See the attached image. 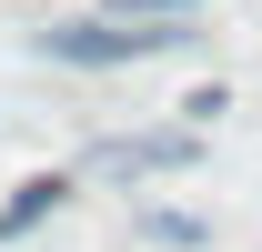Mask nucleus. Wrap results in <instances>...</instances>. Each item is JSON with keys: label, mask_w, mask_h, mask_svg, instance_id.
I'll return each mask as SVG.
<instances>
[{"label": "nucleus", "mask_w": 262, "mask_h": 252, "mask_svg": "<svg viewBox=\"0 0 262 252\" xmlns=\"http://www.w3.org/2000/svg\"><path fill=\"white\" fill-rule=\"evenodd\" d=\"M192 40V20H81V31H40V51L51 61H81V71H111V61H151V51H182Z\"/></svg>", "instance_id": "f257e3e1"}, {"label": "nucleus", "mask_w": 262, "mask_h": 252, "mask_svg": "<svg viewBox=\"0 0 262 252\" xmlns=\"http://www.w3.org/2000/svg\"><path fill=\"white\" fill-rule=\"evenodd\" d=\"M51 202H61V182H20L10 202H0V242H20V232H31V222L51 212Z\"/></svg>", "instance_id": "7ed1b4c3"}, {"label": "nucleus", "mask_w": 262, "mask_h": 252, "mask_svg": "<svg viewBox=\"0 0 262 252\" xmlns=\"http://www.w3.org/2000/svg\"><path fill=\"white\" fill-rule=\"evenodd\" d=\"M121 10H182V0H121Z\"/></svg>", "instance_id": "20e7f679"}, {"label": "nucleus", "mask_w": 262, "mask_h": 252, "mask_svg": "<svg viewBox=\"0 0 262 252\" xmlns=\"http://www.w3.org/2000/svg\"><path fill=\"white\" fill-rule=\"evenodd\" d=\"M101 172H171V161H192V131H151V141H101Z\"/></svg>", "instance_id": "f03ea898"}]
</instances>
